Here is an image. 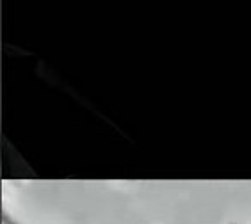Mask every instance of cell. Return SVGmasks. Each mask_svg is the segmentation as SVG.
<instances>
[{
    "instance_id": "cell-1",
    "label": "cell",
    "mask_w": 251,
    "mask_h": 224,
    "mask_svg": "<svg viewBox=\"0 0 251 224\" xmlns=\"http://www.w3.org/2000/svg\"><path fill=\"white\" fill-rule=\"evenodd\" d=\"M4 223H5V224H16V223H12V221H11V219H9V217H7V216H4Z\"/></svg>"
}]
</instances>
